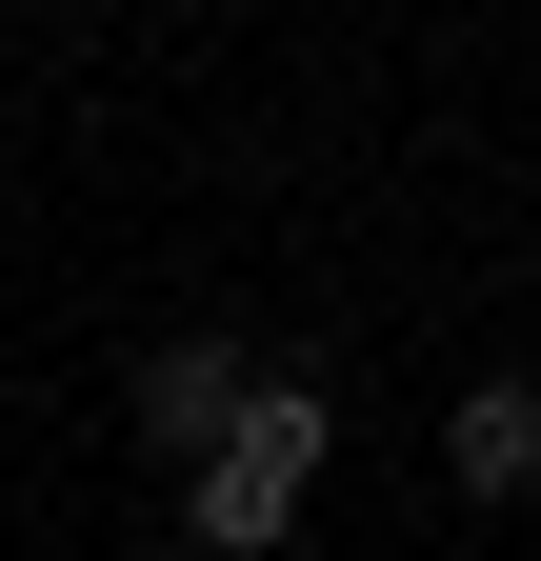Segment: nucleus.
Segmentation results:
<instances>
[{
    "instance_id": "1",
    "label": "nucleus",
    "mask_w": 541,
    "mask_h": 561,
    "mask_svg": "<svg viewBox=\"0 0 541 561\" xmlns=\"http://www.w3.org/2000/svg\"><path fill=\"white\" fill-rule=\"evenodd\" d=\"M321 461H342V401H321V381H261V401L221 421V461L181 481V541H200V561H281L301 502H321Z\"/></svg>"
},
{
    "instance_id": "2",
    "label": "nucleus",
    "mask_w": 541,
    "mask_h": 561,
    "mask_svg": "<svg viewBox=\"0 0 541 561\" xmlns=\"http://www.w3.org/2000/svg\"><path fill=\"white\" fill-rule=\"evenodd\" d=\"M261 401V362H241V341H161V362H141V442L200 481V461H221V421Z\"/></svg>"
},
{
    "instance_id": "3",
    "label": "nucleus",
    "mask_w": 541,
    "mask_h": 561,
    "mask_svg": "<svg viewBox=\"0 0 541 561\" xmlns=\"http://www.w3.org/2000/svg\"><path fill=\"white\" fill-rule=\"evenodd\" d=\"M441 481L461 502H541V381H461L441 401Z\"/></svg>"
}]
</instances>
